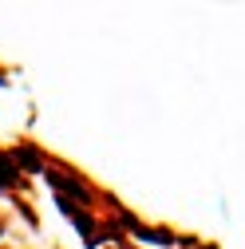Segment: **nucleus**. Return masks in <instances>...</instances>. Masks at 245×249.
Wrapping results in <instances>:
<instances>
[{"mask_svg": "<svg viewBox=\"0 0 245 249\" xmlns=\"http://www.w3.org/2000/svg\"><path fill=\"white\" fill-rule=\"evenodd\" d=\"M48 182H52V186H55V190L64 194L68 202H71V198H83V202L91 198V190H87V186H83L79 178H71V174H64V170H55V166L48 170Z\"/></svg>", "mask_w": 245, "mask_h": 249, "instance_id": "nucleus-1", "label": "nucleus"}, {"mask_svg": "<svg viewBox=\"0 0 245 249\" xmlns=\"http://www.w3.org/2000/svg\"><path fill=\"white\" fill-rule=\"evenodd\" d=\"M12 162H16V166H24V170H48L36 146H20V150H12Z\"/></svg>", "mask_w": 245, "mask_h": 249, "instance_id": "nucleus-2", "label": "nucleus"}, {"mask_svg": "<svg viewBox=\"0 0 245 249\" xmlns=\"http://www.w3.org/2000/svg\"><path fill=\"white\" fill-rule=\"evenodd\" d=\"M16 182H20V170H16V162H12V154H0V186L12 190Z\"/></svg>", "mask_w": 245, "mask_h": 249, "instance_id": "nucleus-3", "label": "nucleus"}, {"mask_svg": "<svg viewBox=\"0 0 245 249\" xmlns=\"http://www.w3.org/2000/svg\"><path fill=\"white\" fill-rule=\"evenodd\" d=\"M71 217H75V230H79L83 241H95V237H99V233H95V222H91L87 213H71Z\"/></svg>", "mask_w": 245, "mask_h": 249, "instance_id": "nucleus-4", "label": "nucleus"}]
</instances>
